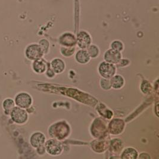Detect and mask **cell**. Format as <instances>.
<instances>
[{
    "instance_id": "obj_1",
    "label": "cell",
    "mask_w": 159,
    "mask_h": 159,
    "mask_svg": "<svg viewBox=\"0 0 159 159\" xmlns=\"http://www.w3.org/2000/svg\"><path fill=\"white\" fill-rule=\"evenodd\" d=\"M49 135L54 139L62 140L68 137L70 133L69 126L64 122L53 124L49 129Z\"/></svg>"
},
{
    "instance_id": "obj_2",
    "label": "cell",
    "mask_w": 159,
    "mask_h": 159,
    "mask_svg": "<svg viewBox=\"0 0 159 159\" xmlns=\"http://www.w3.org/2000/svg\"><path fill=\"white\" fill-rule=\"evenodd\" d=\"M107 129L105 122L100 118L96 119L91 126V133L94 137L100 139L103 137L106 132Z\"/></svg>"
},
{
    "instance_id": "obj_3",
    "label": "cell",
    "mask_w": 159,
    "mask_h": 159,
    "mask_svg": "<svg viewBox=\"0 0 159 159\" xmlns=\"http://www.w3.org/2000/svg\"><path fill=\"white\" fill-rule=\"evenodd\" d=\"M43 52L39 44L32 43L28 45L25 50V55L30 60H36L42 58Z\"/></svg>"
},
{
    "instance_id": "obj_4",
    "label": "cell",
    "mask_w": 159,
    "mask_h": 159,
    "mask_svg": "<svg viewBox=\"0 0 159 159\" xmlns=\"http://www.w3.org/2000/svg\"><path fill=\"white\" fill-rule=\"evenodd\" d=\"M44 147L47 152L52 156H58L63 151L61 143L56 139H51L47 141Z\"/></svg>"
},
{
    "instance_id": "obj_5",
    "label": "cell",
    "mask_w": 159,
    "mask_h": 159,
    "mask_svg": "<svg viewBox=\"0 0 159 159\" xmlns=\"http://www.w3.org/2000/svg\"><path fill=\"white\" fill-rule=\"evenodd\" d=\"M116 70L115 66L106 61L101 62L98 68V71L101 76L103 78L109 80L115 75Z\"/></svg>"
},
{
    "instance_id": "obj_6",
    "label": "cell",
    "mask_w": 159,
    "mask_h": 159,
    "mask_svg": "<svg viewBox=\"0 0 159 159\" xmlns=\"http://www.w3.org/2000/svg\"><path fill=\"white\" fill-rule=\"evenodd\" d=\"M11 117L15 123L23 124L28 118V115L26 110L19 107H15L10 113Z\"/></svg>"
},
{
    "instance_id": "obj_7",
    "label": "cell",
    "mask_w": 159,
    "mask_h": 159,
    "mask_svg": "<svg viewBox=\"0 0 159 159\" xmlns=\"http://www.w3.org/2000/svg\"><path fill=\"white\" fill-rule=\"evenodd\" d=\"M15 102L19 107L27 109L31 106L32 100L29 94L26 93H21L16 97Z\"/></svg>"
},
{
    "instance_id": "obj_8",
    "label": "cell",
    "mask_w": 159,
    "mask_h": 159,
    "mask_svg": "<svg viewBox=\"0 0 159 159\" xmlns=\"http://www.w3.org/2000/svg\"><path fill=\"white\" fill-rule=\"evenodd\" d=\"M125 128V122L122 119H115L109 123V130L112 135L120 134Z\"/></svg>"
},
{
    "instance_id": "obj_9",
    "label": "cell",
    "mask_w": 159,
    "mask_h": 159,
    "mask_svg": "<svg viewBox=\"0 0 159 159\" xmlns=\"http://www.w3.org/2000/svg\"><path fill=\"white\" fill-rule=\"evenodd\" d=\"M76 43L82 50L87 49L91 43V36L87 32L81 31L77 35Z\"/></svg>"
},
{
    "instance_id": "obj_10",
    "label": "cell",
    "mask_w": 159,
    "mask_h": 159,
    "mask_svg": "<svg viewBox=\"0 0 159 159\" xmlns=\"http://www.w3.org/2000/svg\"><path fill=\"white\" fill-rule=\"evenodd\" d=\"M104 57L106 62L115 65L120 61L122 55L120 52L111 48L105 52Z\"/></svg>"
},
{
    "instance_id": "obj_11",
    "label": "cell",
    "mask_w": 159,
    "mask_h": 159,
    "mask_svg": "<svg viewBox=\"0 0 159 159\" xmlns=\"http://www.w3.org/2000/svg\"><path fill=\"white\" fill-rule=\"evenodd\" d=\"M59 43L66 47H73L76 44V38L71 33H65L59 38Z\"/></svg>"
},
{
    "instance_id": "obj_12",
    "label": "cell",
    "mask_w": 159,
    "mask_h": 159,
    "mask_svg": "<svg viewBox=\"0 0 159 159\" xmlns=\"http://www.w3.org/2000/svg\"><path fill=\"white\" fill-rule=\"evenodd\" d=\"M45 141V137L41 132L34 133L30 137V142L32 146L34 148H38L44 144Z\"/></svg>"
},
{
    "instance_id": "obj_13",
    "label": "cell",
    "mask_w": 159,
    "mask_h": 159,
    "mask_svg": "<svg viewBox=\"0 0 159 159\" xmlns=\"http://www.w3.org/2000/svg\"><path fill=\"white\" fill-rule=\"evenodd\" d=\"M47 63L41 58L34 60L32 64V68L37 73H43L45 72L47 68Z\"/></svg>"
},
{
    "instance_id": "obj_14",
    "label": "cell",
    "mask_w": 159,
    "mask_h": 159,
    "mask_svg": "<svg viewBox=\"0 0 159 159\" xmlns=\"http://www.w3.org/2000/svg\"><path fill=\"white\" fill-rule=\"evenodd\" d=\"M50 66L55 73H61L65 69V62L60 58H55L52 60Z\"/></svg>"
},
{
    "instance_id": "obj_15",
    "label": "cell",
    "mask_w": 159,
    "mask_h": 159,
    "mask_svg": "<svg viewBox=\"0 0 159 159\" xmlns=\"http://www.w3.org/2000/svg\"><path fill=\"white\" fill-rule=\"evenodd\" d=\"M76 60L80 64H86L90 60V57L87 50L82 49L77 52Z\"/></svg>"
},
{
    "instance_id": "obj_16",
    "label": "cell",
    "mask_w": 159,
    "mask_h": 159,
    "mask_svg": "<svg viewBox=\"0 0 159 159\" xmlns=\"http://www.w3.org/2000/svg\"><path fill=\"white\" fill-rule=\"evenodd\" d=\"M125 80L123 77L120 75H114L110 80L111 87L114 89H120L123 87Z\"/></svg>"
},
{
    "instance_id": "obj_17",
    "label": "cell",
    "mask_w": 159,
    "mask_h": 159,
    "mask_svg": "<svg viewBox=\"0 0 159 159\" xmlns=\"http://www.w3.org/2000/svg\"><path fill=\"white\" fill-rule=\"evenodd\" d=\"M138 157V152L133 148H127L123 152L121 158L122 159H134Z\"/></svg>"
},
{
    "instance_id": "obj_18",
    "label": "cell",
    "mask_w": 159,
    "mask_h": 159,
    "mask_svg": "<svg viewBox=\"0 0 159 159\" xmlns=\"http://www.w3.org/2000/svg\"><path fill=\"white\" fill-rule=\"evenodd\" d=\"M2 107L5 111V113L7 115H10L11 111L15 107V101L11 98H7L3 102Z\"/></svg>"
},
{
    "instance_id": "obj_19",
    "label": "cell",
    "mask_w": 159,
    "mask_h": 159,
    "mask_svg": "<svg viewBox=\"0 0 159 159\" xmlns=\"http://www.w3.org/2000/svg\"><path fill=\"white\" fill-rule=\"evenodd\" d=\"M88 53L90 58H95L99 55L100 51L98 48L94 45H90L88 47Z\"/></svg>"
},
{
    "instance_id": "obj_20",
    "label": "cell",
    "mask_w": 159,
    "mask_h": 159,
    "mask_svg": "<svg viewBox=\"0 0 159 159\" xmlns=\"http://www.w3.org/2000/svg\"><path fill=\"white\" fill-rule=\"evenodd\" d=\"M61 53L65 57H70L74 54L75 51V48L73 47H63L61 48Z\"/></svg>"
},
{
    "instance_id": "obj_21",
    "label": "cell",
    "mask_w": 159,
    "mask_h": 159,
    "mask_svg": "<svg viewBox=\"0 0 159 159\" xmlns=\"http://www.w3.org/2000/svg\"><path fill=\"white\" fill-rule=\"evenodd\" d=\"M111 147L113 151L120 152L123 147V144L120 140L114 139L111 142Z\"/></svg>"
},
{
    "instance_id": "obj_22",
    "label": "cell",
    "mask_w": 159,
    "mask_h": 159,
    "mask_svg": "<svg viewBox=\"0 0 159 159\" xmlns=\"http://www.w3.org/2000/svg\"><path fill=\"white\" fill-rule=\"evenodd\" d=\"M39 45L43 51V54H47L50 48L49 42L45 39H43L39 41Z\"/></svg>"
},
{
    "instance_id": "obj_23",
    "label": "cell",
    "mask_w": 159,
    "mask_h": 159,
    "mask_svg": "<svg viewBox=\"0 0 159 159\" xmlns=\"http://www.w3.org/2000/svg\"><path fill=\"white\" fill-rule=\"evenodd\" d=\"M111 48L113 50L120 52L121 51L123 50V43L120 41H115L111 43Z\"/></svg>"
},
{
    "instance_id": "obj_24",
    "label": "cell",
    "mask_w": 159,
    "mask_h": 159,
    "mask_svg": "<svg viewBox=\"0 0 159 159\" xmlns=\"http://www.w3.org/2000/svg\"><path fill=\"white\" fill-rule=\"evenodd\" d=\"M100 84H101V87L106 90H109L111 88V84H110V80H109V79H105V78L101 79Z\"/></svg>"
},
{
    "instance_id": "obj_25",
    "label": "cell",
    "mask_w": 159,
    "mask_h": 159,
    "mask_svg": "<svg viewBox=\"0 0 159 159\" xmlns=\"http://www.w3.org/2000/svg\"><path fill=\"white\" fill-rule=\"evenodd\" d=\"M142 85L144 86V88H141L143 92L145 93V94H147V93H149L151 91H152V86L150 85V83L148 82V81H144L143 84H142Z\"/></svg>"
},
{
    "instance_id": "obj_26",
    "label": "cell",
    "mask_w": 159,
    "mask_h": 159,
    "mask_svg": "<svg viewBox=\"0 0 159 159\" xmlns=\"http://www.w3.org/2000/svg\"><path fill=\"white\" fill-rule=\"evenodd\" d=\"M47 76L49 78H52L54 77V76L55 75V73L53 71V70L52 69L50 65H49L48 63L47 64Z\"/></svg>"
}]
</instances>
